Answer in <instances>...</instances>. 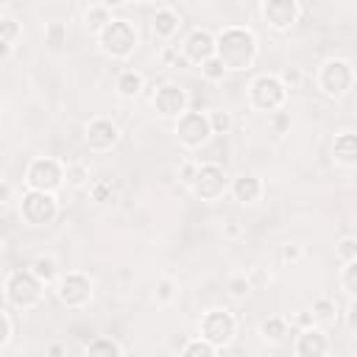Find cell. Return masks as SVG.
Segmentation results:
<instances>
[{
	"mask_svg": "<svg viewBox=\"0 0 357 357\" xmlns=\"http://www.w3.org/2000/svg\"><path fill=\"white\" fill-rule=\"evenodd\" d=\"M173 296H176V282H173L170 276L159 279V282H156V304H170Z\"/></svg>",
	"mask_w": 357,
	"mask_h": 357,
	"instance_id": "obj_35",
	"label": "cell"
},
{
	"mask_svg": "<svg viewBox=\"0 0 357 357\" xmlns=\"http://www.w3.org/2000/svg\"><path fill=\"white\" fill-rule=\"evenodd\" d=\"M28 271L42 282V284H50V282H59V265L53 257H33Z\"/></svg>",
	"mask_w": 357,
	"mask_h": 357,
	"instance_id": "obj_24",
	"label": "cell"
},
{
	"mask_svg": "<svg viewBox=\"0 0 357 357\" xmlns=\"http://www.w3.org/2000/svg\"><path fill=\"white\" fill-rule=\"evenodd\" d=\"M282 259L284 262H296V259H301V248L298 245H282Z\"/></svg>",
	"mask_w": 357,
	"mask_h": 357,
	"instance_id": "obj_42",
	"label": "cell"
},
{
	"mask_svg": "<svg viewBox=\"0 0 357 357\" xmlns=\"http://www.w3.org/2000/svg\"><path fill=\"white\" fill-rule=\"evenodd\" d=\"M304 8H307V6H301V3H296V0H265V3L259 6L265 22H268L273 31H279V33L290 31V28L298 22V17L304 14Z\"/></svg>",
	"mask_w": 357,
	"mask_h": 357,
	"instance_id": "obj_13",
	"label": "cell"
},
{
	"mask_svg": "<svg viewBox=\"0 0 357 357\" xmlns=\"http://www.w3.org/2000/svg\"><path fill=\"white\" fill-rule=\"evenodd\" d=\"M56 296L64 307L70 310H81L92 301V279L81 271H70L64 276H59L56 282Z\"/></svg>",
	"mask_w": 357,
	"mask_h": 357,
	"instance_id": "obj_10",
	"label": "cell"
},
{
	"mask_svg": "<svg viewBox=\"0 0 357 357\" xmlns=\"http://www.w3.org/2000/svg\"><path fill=\"white\" fill-rule=\"evenodd\" d=\"M64 167L67 165H61L53 156H36V159H31L28 167H25V184H28V190H39V192L56 195V190L67 181Z\"/></svg>",
	"mask_w": 357,
	"mask_h": 357,
	"instance_id": "obj_5",
	"label": "cell"
},
{
	"mask_svg": "<svg viewBox=\"0 0 357 357\" xmlns=\"http://www.w3.org/2000/svg\"><path fill=\"white\" fill-rule=\"evenodd\" d=\"M20 36H22V25H20L14 17L3 14V17H0V45H3V56L11 53L14 42H17Z\"/></svg>",
	"mask_w": 357,
	"mask_h": 357,
	"instance_id": "obj_25",
	"label": "cell"
},
{
	"mask_svg": "<svg viewBox=\"0 0 357 357\" xmlns=\"http://www.w3.org/2000/svg\"><path fill=\"white\" fill-rule=\"evenodd\" d=\"M335 254H337V259H340L343 265H346V262H354V259H357V237H351V234L340 237L337 245H335Z\"/></svg>",
	"mask_w": 357,
	"mask_h": 357,
	"instance_id": "obj_30",
	"label": "cell"
},
{
	"mask_svg": "<svg viewBox=\"0 0 357 357\" xmlns=\"http://www.w3.org/2000/svg\"><path fill=\"white\" fill-rule=\"evenodd\" d=\"M287 126H290V114H287V112H276V114H271V128H273V134H284Z\"/></svg>",
	"mask_w": 357,
	"mask_h": 357,
	"instance_id": "obj_38",
	"label": "cell"
},
{
	"mask_svg": "<svg viewBox=\"0 0 357 357\" xmlns=\"http://www.w3.org/2000/svg\"><path fill=\"white\" fill-rule=\"evenodd\" d=\"M151 103H153L156 114H159V117H167V120H178L181 114L190 112V109H187V106H190V95L184 92V86H178V84H173V81L159 84L156 92H153V98H151Z\"/></svg>",
	"mask_w": 357,
	"mask_h": 357,
	"instance_id": "obj_11",
	"label": "cell"
},
{
	"mask_svg": "<svg viewBox=\"0 0 357 357\" xmlns=\"http://www.w3.org/2000/svg\"><path fill=\"white\" fill-rule=\"evenodd\" d=\"M340 287H343V290H346L351 298H357V259L343 265V273H340Z\"/></svg>",
	"mask_w": 357,
	"mask_h": 357,
	"instance_id": "obj_31",
	"label": "cell"
},
{
	"mask_svg": "<svg viewBox=\"0 0 357 357\" xmlns=\"http://www.w3.org/2000/svg\"><path fill=\"white\" fill-rule=\"evenodd\" d=\"M151 28H153V36L156 39H173L178 33V28H181V14L173 6H159L153 11Z\"/></svg>",
	"mask_w": 357,
	"mask_h": 357,
	"instance_id": "obj_17",
	"label": "cell"
},
{
	"mask_svg": "<svg viewBox=\"0 0 357 357\" xmlns=\"http://www.w3.org/2000/svg\"><path fill=\"white\" fill-rule=\"evenodd\" d=\"M64 173H67V184L75 187V190L92 184V178H89V167H86L84 162H70V165L64 167Z\"/></svg>",
	"mask_w": 357,
	"mask_h": 357,
	"instance_id": "obj_27",
	"label": "cell"
},
{
	"mask_svg": "<svg viewBox=\"0 0 357 357\" xmlns=\"http://www.w3.org/2000/svg\"><path fill=\"white\" fill-rule=\"evenodd\" d=\"M279 81H282L287 89H296V86L301 84V70H298V67H287V70L279 73Z\"/></svg>",
	"mask_w": 357,
	"mask_h": 357,
	"instance_id": "obj_37",
	"label": "cell"
},
{
	"mask_svg": "<svg viewBox=\"0 0 357 357\" xmlns=\"http://www.w3.org/2000/svg\"><path fill=\"white\" fill-rule=\"evenodd\" d=\"M251 279L245 276V273H231L229 276V282H226V290H229V296L231 298H245L248 293H251Z\"/></svg>",
	"mask_w": 357,
	"mask_h": 357,
	"instance_id": "obj_28",
	"label": "cell"
},
{
	"mask_svg": "<svg viewBox=\"0 0 357 357\" xmlns=\"http://www.w3.org/2000/svg\"><path fill=\"white\" fill-rule=\"evenodd\" d=\"M310 315H312L315 324H335V318H337V301H335V296H326V293L315 296L312 298V307H310Z\"/></svg>",
	"mask_w": 357,
	"mask_h": 357,
	"instance_id": "obj_22",
	"label": "cell"
},
{
	"mask_svg": "<svg viewBox=\"0 0 357 357\" xmlns=\"http://www.w3.org/2000/svg\"><path fill=\"white\" fill-rule=\"evenodd\" d=\"M162 61H165V64H187V59H184L178 50H173V47H167V50L162 53Z\"/></svg>",
	"mask_w": 357,
	"mask_h": 357,
	"instance_id": "obj_41",
	"label": "cell"
},
{
	"mask_svg": "<svg viewBox=\"0 0 357 357\" xmlns=\"http://www.w3.org/2000/svg\"><path fill=\"white\" fill-rule=\"evenodd\" d=\"M287 332H290V326H287L284 315H271L259 324V335H262L265 343H282L287 337Z\"/></svg>",
	"mask_w": 357,
	"mask_h": 357,
	"instance_id": "obj_23",
	"label": "cell"
},
{
	"mask_svg": "<svg viewBox=\"0 0 357 357\" xmlns=\"http://www.w3.org/2000/svg\"><path fill=\"white\" fill-rule=\"evenodd\" d=\"M3 296H6V304L8 307H17V310H33L42 304L45 298V284L31 273V271H8L6 273V282H3Z\"/></svg>",
	"mask_w": 357,
	"mask_h": 357,
	"instance_id": "obj_2",
	"label": "cell"
},
{
	"mask_svg": "<svg viewBox=\"0 0 357 357\" xmlns=\"http://www.w3.org/2000/svg\"><path fill=\"white\" fill-rule=\"evenodd\" d=\"M229 70L223 67V61L218 59V56H212L209 61H204L201 64V75L206 78V81H223V75H226Z\"/></svg>",
	"mask_w": 357,
	"mask_h": 357,
	"instance_id": "obj_33",
	"label": "cell"
},
{
	"mask_svg": "<svg viewBox=\"0 0 357 357\" xmlns=\"http://www.w3.org/2000/svg\"><path fill=\"white\" fill-rule=\"evenodd\" d=\"M114 89L120 98H139V92L145 89V75L139 70H120L114 78Z\"/></svg>",
	"mask_w": 357,
	"mask_h": 357,
	"instance_id": "obj_20",
	"label": "cell"
},
{
	"mask_svg": "<svg viewBox=\"0 0 357 357\" xmlns=\"http://www.w3.org/2000/svg\"><path fill=\"white\" fill-rule=\"evenodd\" d=\"M346 324H349V332H351V337L357 340V298L351 301V307H349V312H346Z\"/></svg>",
	"mask_w": 357,
	"mask_h": 357,
	"instance_id": "obj_40",
	"label": "cell"
},
{
	"mask_svg": "<svg viewBox=\"0 0 357 357\" xmlns=\"http://www.w3.org/2000/svg\"><path fill=\"white\" fill-rule=\"evenodd\" d=\"M229 190H231L234 201H240V204H257L262 198V190L265 187H262V178L259 176L248 173V176H237Z\"/></svg>",
	"mask_w": 357,
	"mask_h": 357,
	"instance_id": "obj_19",
	"label": "cell"
},
{
	"mask_svg": "<svg viewBox=\"0 0 357 357\" xmlns=\"http://www.w3.org/2000/svg\"><path fill=\"white\" fill-rule=\"evenodd\" d=\"M284 103H287V86L279 81V75L262 73L251 81V86H248V106L251 109L268 112V117H271V114L282 112Z\"/></svg>",
	"mask_w": 357,
	"mask_h": 357,
	"instance_id": "obj_4",
	"label": "cell"
},
{
	"mask_svg": "<svg viewBox=\"0 0 357 357\" xmlns=\"http://www.w3.org/2000/svg\"><path fill=\"white\" fill-rule=\"evenodd\" d=\"M190 187L201 201H218L229 190V176L218 162H204V165H198Z\"/></svg>",
	"mask_w": 357,
	"mask_h": 357,
	"instance_id": "obj_9",
	"label": "cell"
},
{
	"mask_svg": "<svg viewBox=\"0 0 357 357\" xmlns=\"http://www.w3.org/2000/svg\"><path fill=\"white\" fill-rule=\"evenodd\" d=\"M226 234H229V237H234V234H240V229H237V226H234V220H231V223H229V226H226Z\"/></svg>",
	"mask_w": 357,
	"mask_h": 357,
	"instance_id": "obj_44",
	"label": "cell"
},
{
	"mask_svg": "<svg viewBox=\"0 0 357 357\" xmlns=\"http://www.w3.org/2000/svg\"><path fill=\"white\" fill-rule=\"evenodd\" d=\"M198 329H201V337H204L209 346L226 349V346L234 340L237 321H234V315H231L229 310H209V312L201 318Z\"/></svg>",
	"mask_w": 357,
	"mask_h": 357,
	"instance_id": "obj_8",
	"label": "cell"
},
{
	"mask_svg": "<svg viewBox=\"0 0 357 357\" xmlns=\"http://www.w3.org/2000/svg\"><path fill=\"white\" fill-rule=\"evenodd\" d=\"M0 324H3V335H0V346L6 349L8 343H11V337H14V321H11V307L6 304L3 310H0Z\"/></svg>",
	"mask_w": 357,
	"mask_h": 357,
	"instance_id": "obj_36",
	"label": "cell"
},
{
	"mask_svg": "<svg viewBox=\"0 0 357 357\" xmlns=\"http://www.w3.org/2000/svg\"><path fill=\"white\" fill-rule=\"evenodd\" d=\"M209 126H212V134H229L234 128V117H231V112H212Z\"/></svg>",
	"mask_w": 357,
	"mask_h": 357,
	"instance_id": "obj_32",
	"label": "cell"
},
{
	"mask_svg": "<svg viewBox=\"0 0 357 357\" xmlns=\"http://www.w3.org/2000/svg\"><path fill=\"white\" fill-rule=\"evenodd\" d=\"M293 351H296V357H326V351H329V337H326V332H324L318 324L304 326V329L296 335Z\"/></svg>",
	"mask_w": 357,
	"mask_h": 357,
	"instance_id": "obj_16",
	"label": "cell"
},
{
	"mask_svg": "<svg viewBox=\"0 0 357 357\" xmlns=\"http://www.w3.org/2000/svg\"><path fill=\"white\" fill-rule=\"evenodd\" d=\"M47 351H50V357H61V351H64V349H61L59 343H53V346H50Z\"/></svg>",
	"mask_w": 357,
	"mask_h": 357,
	"instance_id": "obj_43",
	"label": "cell"
},
{
	"mask_svg": "<svg viewBox=\"0 0 357 357\" xmlns=\"http://www.w3.org/2000/svg\"><path fill=\"white\" fill-rule=\"evenodd\" d=\"M332 159L343 167H357V131H340L332 139Z\"/></svg>",
	"mask_w": 357,
	"mask_h": 357,
	"instance_id": "obj_18",
	"label": "cell"
},
{
	"mask_svg": "<svg viewBox=\"0 0 357 357\" xmlns=\"http://www.w3.org/2000/svg\"><path fill=\"white\" fill-rule=\"evenodd\" d=\"M114 20V14H112V6L109 3H89L86 8H84V25L98 36L109 22Z\"/></svg>",
	"mask_w": 357,
	"mask_h": 357,
	"instance_id": "obj_21",
	"label": "cell"
},
{
	"mask_svg": "<svg viewBox=\"0 0 357 357\" xmlns=\"http://www.w3.org/2000/svg\"><path fill=\"white\" fill-rule=\"evenodd\" d=\"M212 137V126H209V114H201V112H187L176 120V139L178 145L195 151L201 145H206Z\"/></svg>",
	"mask_w": 357,
	"mask_h": 357,
	"instance_id": "obj_12",
	"label": "cell"
},
{
	"mask_svg": "<svg viewBox=\"0 0 357 357\" xmlns=\"http://www.w3.org/2000/svg\"><path fill=\"white\" fill-rule=\"evenodd\" d=\"M86 357H123L117 340L112 337H95L89 346H86Z\"/></svg>",
	"mask_w": 357,
	"mask_h": 357,
	"instance_id": "obj_26",
	"label": "cell"
},
{
	"mask_svg": "<svg viewBox=\"0 0 357 357\" xmlns=\"http://www.w3.org/2000/svg\"><path fill=\"white\" fill-rule=\"evenodd\" d=\"M59 215V201L50 192H39V190H25L20 198V218L28 226H47L53 223Z\"/></svg>",
	"mask_w": 357,
	"mask_h": 357,
	"instance_id": "obj_7",
	"label": "cell"
},
{
	"mask_svg": "<svg viewBox=\"0 0 357 357\" xmlns=\"http://www.w3.org/2000/svg\"><path fill=\"white\" fill-rule=\"evenodd\" d=\"M215 346H209L204 337H192V340H187L184 343V349H181V357H215Z\"/></svg>",
	"mask_w": 357,
	"mask_h": 357,
	"instance_id": "obj_29",
	"label": "cell"
},
{
	"mask_svg": "<svg viewBox=\"0 0 357 357\" xmlns=\"http://www.w3.org/2000/svg\"><path fill=\"white\" fill-rule=\"evenodd\" d=\"M354 86V67L346 59H326L318 70V89L326 98H343Z\"/></svg>",
	"mask_w": 357,
	"mask_h": 357,
	"instance_id": "obj_6",
	"label": "cell"
},
{
	"mask_svg": "<svg viewBox=\"0 0 357 357\" xmlns=\"http://www.w3.org/2000/svg\"><path fill=\"white\" fill-rule=\"evenodd\" d=\"M89 192H92V198H95V201H103V198H106V192H112V187H109L106 181H92V184H89Z\"/></svg>",
	"mask_w": 357,
	"mask_h": 357,
	"instance_id": "obj_39",
	"label": "cell"
},
{
	"mask_svg": "<svg viewBox=\"0 0 357 357\" xmlns=\"http://www.w3.org/2000/svg\"><path fill=\"white\" fill-rule=\"evenodd\" d=\"M45 39H47V45H50L53 50H59V47L67 42V28H64L61 22H50V25L45 28Z\"/></svg>",
	"mask_w": 357,
	"mask_h": 357,
	"instance_id": "obj_34",
	"label": "cell"
},
{
	"mask_svg": "<svg viewBox=\"0 0 357 357\" xmlns=\"http://www.w3.org/2000/svg\"><path fill=\"white\" fill-rule=\"evenodd\" d=\"M84 142H86V148L95 151V153H109V151L120 142V128H117V123H112L109 117H95V120L86 123Z\"/></svg>",
	"mask_w": 357,
	"mask_h": 357,
	"instance_id": "obj_14",
	"label": "cell"
},
{
	"mask_svg": "<svg viewBox=\"0 0 357 357\" xmlns=\"http://www.w3.org/2000/svg\"><path fill=\"white\" fill-rule=\"evenodd\" d=\"M218 39V59L223 61L226 70H248L257 59V36L251 28L243 25H226L223 31L215 33Z\"/></svg>",
	"mask_w": 357,
	"mask_h": 357,
	"instance_id": "obj_1",
	"label": "cell"
},
{
	"mask_svg": "<svg viewBox=\"0 0 357 357\" xmlns=\"http://www.w3.org/2000/svg\"><path fill=\"white\" fill-rule=\"evenodd\" d=\"M95 39H98V47L112 59H128L137 50V42H139L134 22L126 20V17H114Z\"/></svg>",
	"mask_w": 357,
	"mask_h": 357,
	"instance_id": "obj_3",
	"label": "cell"
},
{
	"mask_svg": "<svg viewBox=\"0 0 357 357\" xmlns=\"http://www.w3.org/2000/svg\"><path fill=\"white\" fill-rule=\"evenodd\" d=\"M215 53H218V39H215V33L206 31V28L190 31L187 39L181 42V56H184L190 64H198V67H201V64L209 61Z\"/></svg>",
	"mask_w": 357,
	"mask_h": 357,
	"instance_id": "obj_15",
	"label": "cell"
}]
</instances>
